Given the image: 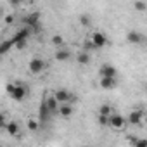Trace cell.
<instances>
[{
	"mask_svg": "<svg viewBox=\"0 0 147 147\" xmlns=\"http://www.w3.org/2000/svg\"><path fill=\"white\" fill-rule=\"evenodd\" d=\"M76 61H78V64H82V66L90 64V54H88V50H82V52L76 55Z\"/></svg>",
	"mask_w": 147,
	"mask_h": 147,
	"instance_id": "2e32d148",
	"label": "cell"
},
{
	"mask_svg": "<svg viewBox=\"0 0 147 147\" xmlns=\"http://www.w3.org/2000/svg\"><path fill=\"white\" fill-rule=\"evenodd\" d=\"M30 35H31V30L26 26V28L19 30V31L14 35V38H11V40H12L14 47H18V49H23V47L26 45V42H28V36H30Z\"/></svg>",
	"mask_w": 147,
	"mask_h": 147,
	"instance_id": "7a4b0ae2",
	"label": "cell"
},
{
	"mask_svg": "<svg viewBox=\"0 0 147 147\" xmlns=\"http://www.w3.org/2000/svg\"><path fill=\"white\" fill-rule=\"evenodd\" d=\"M99 75H100V76H113V78H116L118 71H116V67H114L113 64L106 62V64H102V66H100V69H99Z\"/></svg>",
	"mask_w": 147,
	"mask_h": 147,
	"instance_id": "ba28073f",
	"label": "cell"
},
{
	"mask_svg": "<svg viewBox=\"0 0 147 147\" xmlns=\"http://www.w3.org/2000/svg\"><path fill=\"white\" fill-rule=\"evenodd\" d=\"M62 42H64V38H62L61 35H55V36H52V43H54L55 47H61V45H62Z\"/></svg>",
	"mask_w": 147,
	"mask_h": 147,
	"instance_id": "603a6c76",
	"label": "cell"
},
{
	"mask_svg": "<svg viewBox=\"0 0 147 147\" xmlns=\"http://www.w3.org/2000/svg\"><path fill=\"white\" fill-rule=\"evenodd\" d=\"M54 113L49 109V106L43 102L42 106H40V109H38V116H40V121H49V118L52 116Z\"/></svg>",
	"mask_w": 147,
	"mask_h": 147,
	"instance_id": "7c38bea8",
	"label": "cell"
},
{
	"mask_svg": "<svg viewBox=\"0 0 147 147\" xmlns=\"http://www.w3.org/2000/svg\"><path fill=\"white\" fill-rule=\"evenodd\" d=\"M116 85H118L116 78H113V76H100V87L104 90H114Z\"/></svg>",
	"mask_w": 147,
	"mask_h": 147,
	"instance_id": "30bf717a",
	"label": "cell"
},
{
	"mask_svg": "<svg viewBox=\"0 0 147 147\" xmlns=\"http://www.w3.org/2000/svg\"><path fill=\"white\" fill-rule=\"evenodd\" d=\"M14 47V43H12V40H5V42H2V45H0V54L2 55H5L11 49Z\"/></svg>",
	"mask_w": 147,
	"mask_h": 147,
	"instance_id": "ac0fdd59",
	"label": "cell"
},
{
	"mask_svg": "<svg viewBox=\"0 0 147 147\" xmlns=\"http://www.w3.org/2000/svg\"><path fill=\"white\" fill-rule=\"evenodd\" d=\"M145 92H147V87H145Z\"/></svg>",
	"mask_w": 147,
	"mask_h": 147,
	"instance_id": "83f0119b",
	"label": "cell"
},
{
	"mask_svg": "<svg viewBox=\"0 0 147 147\" xmlns=\"http://www.w3.org/2000/svg\"><path fill=\"white\" fill-rule=\"evenodd\" d=\"M99 113H100V114H106V116H111V114H113V107H111L109 104H102L100 109H99Z\"/></svg>",
	"mask_w": 147,
	"mask_h": 147,
	"instance_id": "ffe728a7",
	"label": "cell"
},
{
	"mask_svg": "<svg viewBox=\"0 0 147 147\" xmlns=\"http://www.w3.org/2000/svg\"><path fill=\"white\" fill-rule=\"evenodd\" d=\"M45 104L49 106V109H50V111H52L54 114H55V113L59 111V106H61V102H59V100L55 99V95H52V97H49V99L45 100Z\"/></svg>",
	"mask_w": 147,
	"mask_h": 147,
	"instance_id": "5bb4252c",
	"label": "cell"
},
{
	"mask_svg": "<svg viewBox=\"0 0 147 147\" xmlns=\"http://www.w3.org/2000/svg\"><path fill=\"white\" fill-rule=\"evenodd\" d=\"M69 57H71V50L61 49L55 52V61H59V62H66V61H69Z\"/></svg>",
	"mask_w": 147,
	"mask_h": 147,
	"instance_id": "9a60e30c",
	"label": "cell"
},
{
	"mask_svg": "<svg viewBox=\"0 0 147 147\" xmlns=\"http://www.w3.org/2000/svg\"><path fill=\"white\" fill-rule=\"evenodd\" d=\"M90 40H92V43L95 45V49H102V47L107 45V36H106L104 33H100V31H95V33L90 36Z\"/></svg>",
	"mask_w": 147,
	"mask_h": 147,
	"instance_id": "8992f818",
	"label": "cell"
},
{
	"mask_svg": "<svg viewBox=\"0 0 147 147\" xmlns=\"http://www.w3.org/2000/svg\"><path fill=\"white\" fill-rule=\"evenodd\" d=\"M5 131H7L9 135H19V125H18L16 121H9V123L5 125Z\"/></svg>",
	"mask_w": 147,
	"mask_h": 147,
	"instance_id": "e0dca14e",
	"label": "cell"
},
{
	"mask_svg": "<svg viewBox=\"0 0 147 147\" xmlns=\"http://www.w3.org/2000/svg\"><path fill=\"white\" fill-rule=\"evenodd\" d=\"M126 40L130 43H142L144 42V35L140 31H128L126 33Z\"/></svg>",
	"mask_w": 147,
	"mask_h": 147,
	"instance_id": "8fae6325",
	"label": "cell"
},
{
	"mask_svg": "<svg viewBox=\"0 0 147 147\" xmlns=\"http://www.w3.org/2000/svg\"><path fill=\"white\" fill-rule=\"evenodd\" d=\"M97 119H99V123L102 125V126H109V116H106V114H97Z\"/></svg>",
	"mask_w": 147,
	"mask_h": 147,
	"instance_id": "44dd1931",
	"label": "cell"
},
{
	"mask_svg": "<svg viewBox=\"0 0 147 147\" xmlns=\"http://www.w3.org/2000/svg\"><path fill=\"white\" fill-rule=\"evenodd\" d=\"M131 144H135L137 147H147V140H144V138H138V140H131Z\"/></svg>",
	"mask_w": 147,
	"mask_h": 147,
	"instance_id": "cb8c5ba5",
	"label": "cell"
},
{
	"mask_svg": "<svg viewBox=\"0 0 147 147\" xmlns=\"http://www.w3.org/2000/svg\"><path fill=\"white\" fill-rule=\"evenodd\" d=\"M133 7H135V11H138V12H145V11H147V4L144 2V0H137V2L133 4Z\"/></svg>",
	"mask_w": 147,
	"mask_h": 147,
	"instance_id": "d6986e66",
	"label": "cell"
},
{
	"mask_svg": "<svg viewBox=\"0 0 147 147\" xmlns=\"http://www.w3.org/2000/svg\"><path fill=\"white\" fill-rule=\"evenodd\" d=\"M54 95H55V99H57L61 104H62V102H71V104H73V100H75V95H73V92H69V90H66V88L55 90Z\"/></svg>",
	"mask_w": 147,
	"mask_h": 147,
	"instance_id": "5b68a950",
	"label": "cell"
},
{
	"mask_svg": "<svg viewBox=\"0 0 147 147\" xmlns=\"http://www.w3.org/2000/svg\"><path fill=\"white\" fill-rule=\"evenodd\" d=\"M9 2H11V5H14V7H16V5H19V4H21V0H9Z\"/></svg>",
	"mask_w": 147,
	"mask_h": 147,
	"instance_id": "4316f807",
	"label": "cell"
},
{
	"mask_svg": "<svg viewBox=\"0 0 147 147\" xmlns=\"http://www.w3.org/2000/svg\"><path fill=\"white\" fill-rule=\"evenodd\" d=\"M7 92H9V95H11V99H14V100H24L26 99V95H28V88L24 87V85H21V83H16V85H9L7 87Z\"/></svg>",
	"mask_w": 147,
	"mask_h": 147,
	"instance_id": "6da1fadb",
	"label": "cell"
},
{
	"mask_svg": "<svg viewBox=\"0 0 147 147\" xmlns=\"http://www.w3.org/2000/svg\"><path fill=\"white\" fill-rule=\"evenodd\" d=\"M126 119H128L130 125H138V123L144 119V114H142V111H137V109H135V111H131V113L128 114Z\"/></svg>",
	"mask_w": 147,
	"mask_h": 147,
	"instance_id": "4fadbf2b",
	"label": "cell"
},
{
	"mask_svg": "<svg viewBox=\"0 0 147 147\" xmlns=\"http://www.w3.org/2000/svg\"><path fill=\"white\" fill-rule=\"evenodd\" d=\"M57 114L61 116V118H71L73 116V106H71V102H62L61 106H59V111H57Z\"/></svg>",
	"mask_w": 147,
	"mask_h": 147,
	"instance_id": "9c48e42d",
	"label": "cell"
},
{
	"mask_svg": "<svg viewBox=\"0 0 147 147\" xmlns=\"http://www.w3.org/2000/svg\"><path fill=\"white\" fill-rule=\"evenodd\" d=\"M145 121H147V118H145Z\"/></svg>",
	"mask_w": 147,
	"mask_h": 147,
	"instance_id": "f1b7e54d",
	"label": "cell"
},
{
	"mask_svg": "<svg viewBox=\"0 0 147 147\" xmlns=\"http://www.w3.org/2000/svg\"><path fill=\"white\" fill-rule=\"evenodd\" d=\"M45 67H47V62L43 59H40V57H35V59H31L28 62V69H30L31 75H40Z\"/></svg>",
	"mask_w": 147,
	"mask_h": 147,
	"instance_id": "3957f363",
	"label": "cell"
},
{
	"mask_svg": "<svg viewBox=\"0 0 147 147\" xmlns=\"http://www.w3.org/2000/svg\"><path fill=\"white\" fill-rule=\"evenodd\" d=\"M24 23H26L28 28H33V31H36L38 30V24H40V14L38 12H33V14L26 16L24 18Z\"/></svg>",
	"mask_w": 147,
	"mask_h": 147,
	"instance_id": "52a82bcc",
	"label": "cell"
},
{
	"mask_svg": "<svg viewBox=\"0 0 147 147\" xmlns=\"http://www.w3.org/2000/svg\"><path fill=\"white\" fill-rule=\"evenodd\" d=\"M28 130L36 131V130H38V121H36V119H28Z\"/></svg>",
	"mask_w": 147,
	"mask_h": 147,
	"instance_id": "7402d4cb",
	"label": "cell"
},
{
	"mask_svg": "<svg viewBox=\"0 0 147 147\" xmlns=\"http://www.w3.org/2000/svg\"><path fill=\"white\" fill-rule=\"evenodd\" d=\"M12 21H14V16H12V14L5 16V24H12Z\"/></svg>",
	"mask_w": 147,
	"mask_h": 147,
	"instance_id": "484cf974",
	"label": "cell"
},
{
	"mask_svg": "<svg viewBox=\"0 0 147 147\" xmlns=\"http://www.w3.org/2000/svg\"><path fill=\"white\" fill-rule=\"evenodd\" d=\"M80 23H82V26H88V24H90V18L85 14V16H82V18H80Z\"/></svg>",
	"mask_w": 147,
	"mask_h": 147,
	"instance_id": "d4e9b609",
	"label": "cell"
},
{
	"mask_svg": "<svg viewBox=\"0 0 147 147\" xmlns=\"http://www.w3.org/2000/svg\"><path fill=\"white\" fill-rule=\"evenodd\" d=\"M126 121H128V119H125L121 114H114V113H113V114L109 116V126L114 128V130H123L125 125H126Z\"/></svg>",
	"mask_w": 147,
	"mask_h": 147,
	"instance_id": "277c9868",
	"label": "cell"
}]
</instances>
